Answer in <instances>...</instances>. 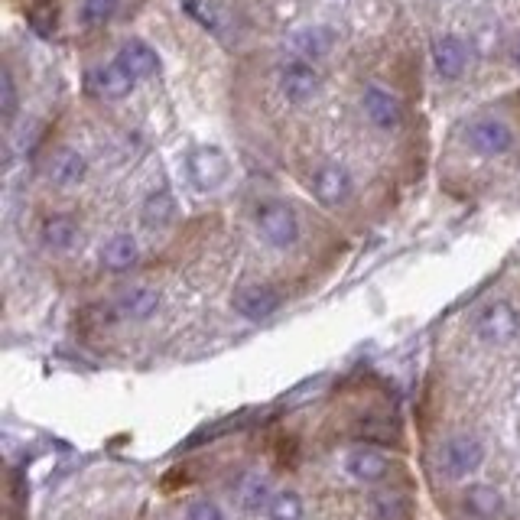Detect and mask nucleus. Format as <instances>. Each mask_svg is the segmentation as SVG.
<instances>
[{"instance_id": "obj_18", "label": "nucleus", "mask_w": 520, "mask_h": 520, "mask_svg": "<svg viewBox=\"0 0 520 520\" xmlns=\"http://www.w3.org/2000/svg\"><path fill=\"white\" fill-rule=\"evenodd\" d=\"M465 511L475 520H498L504 514V498L491 485H472L465 491Z\"/></svg>"}, {"instance_id": "obj_23", "label": "nucleus", "mask_w": 520, "mask_h": 520, "mask_svg": "<svg viewBox=\"0 0 520 520\" xmlns=\"http://www.w3.org/2000/svg\"><path fill=\"white\" fill-rule=\"evenodd\" d=\"M17 104H20L17 85H13L10 69H4L0 72V117H4V121H13V117H17Z\"/></svg>"}, {"instance_id": "obj_24", "label": "nucleus", "mask_w": 520, "mask_h": 520, "mask_svg": "<svg viewBox=\"0 0 520 520\" xmlns=\"http://www.w3.org/2000/svg\"><path fill=\"white\" fill-rule=\"evenodd\" d=\"M121 0H82V20L98 26V23H108L114 17V10Z\"/></svg>"}, {"instance_id": "obj_3", "label": "nucleus", "mask_w": 520, "mask_h": 520, "mask_svg": "<svg viewBox=\"0 0 520 520\" xmlns=\"http://www.w3.org/2000/svg\"><path fill=\"white\" fill-rule=\"evenodd\" d=\"M475 332H478L481 342H488V345H507V342H514L517 332H520V312L511 303H507V299L488 303L485 309L478 312Z\"/></svg>"}, {"instance_id": "obj_7", "label": "nucleus", "mask_w": 520, "mask_h": 520, "mask_svg": "<svg viewBox=\"0 0 520 520\" xmlns=\"http://www.w3.org/2000/svg\"><path fill=\"white\" fill-rule=\"evenodd\" d=\"M189 179L195 182V189L212 192L221 182L228 179V160L218 147H195L189 153Z\"/></svg>"}, {"instance_id": "obj_4", "label": "nucleus", "mask_w": 520, "mask_h": 520, "mask_svg": "<svg viewBox=\"0 0 520 520\" xmlns=\"http://www.w3.org/2000/svg\"><path fill=\"white\" fill-rule=\"evenodd\" d=\"M309 186H312V195L319 199V205H325V208L345 205V202L351 199V192H355V182H351V173H348L345 166H338V163L319 166L316 173H312Z\"/></svg>"}, {"instance_id": "obj_2", "label": "nucleus", "mask_w": 520, "mask_h": 520, "mask_svg": "<svg viewBox=\"0 0 520 520\" xmlns=\"http://www.w3.org/2000/svg\"><path fill=\"white\" fill-rule=\"evenodd\" d=\"M257 231L273 247H293L299 238V218L286 202H264L257 208Z\"/></svg>"}, {"instance_id": "obj_11", "label": "nucleus", "mask_w": 520, "mask_h": 520, "mask_svg": "<svg viewBox=\"0 0 520 520\" xmlns=\"http://www.w3.org/2000/svg\"><path fill=\"white\" fill-rule=\"evenodd\" d=\"M319 85H322V78H319V69H312V62L290 59L280 69V91H283V98L293 104L309 101L319 91Z\"/></svg>"}, {"instance_id": "obj_12", "label": "nucleus", "mask_w": 520, "mask_h": 520, "mask_svg": "<svg viewBox=\"0 0 520 520\" xmlns=\"http://www.w3.org/2000/svg\"><path fill=\"white\" fill-rule=\"evenodd\" d=\"M160 309V296H156V290H150V286H134V290L121 293L111 303V312L117 319H127V322H143L150 319L153 312Z\"/></svg>"}, {"instance_id": "obj_1", "label": "nucleus", "mask_w": 520, "mask_h": 520, "mask_svg": "<svg viewBox=\"0 0 520 520\" xmlns=\"http://www.w3.org/2000/svg\"><path fill=\"white\" fill-rule=\"evenodd\" d=\"M439 472L446 478H468L485 462V446L475 436H452L439 449Z\"/></svg>"}, {"instance_id": "obj_15", "label": "nucleus", "mask_w": 520, "mask_h": 520, "mask_svg": "<svg viewBox=\"0 0 520 520\" xmlns=\"http://www.w3.org/2000/svg\"><path fill=\"white\" fill-rule=\"evenodd\" d=\"M117 62H121L134 78H150V75H156V69H160V56H156V49L140 43V39H130V43L117 49Z\"/></svg>"}, {"instance_id": "obj_8", "label": "nucleus", "mask_w": 520, "mask_h": 520, "mask_svg": "<svg viewBox=\"0 0 520 520\" xmlns=\"http://www.w3.org/2000/svg\"><path fill=\"white\" fill-rule=\"evenodd\" d=\"M85 85H88V91L95 98H108V101H117V98H124V95H130V91H134V85H137V78L130 75L121 62H108V65H98V69H91L88 72V78H85Z\"/></svg>"}, {"instance_id": "obj_16", "label": "nucleus", "mask_w": 520, "mask_h": 520, "mask_svg": "<svg viewBox=\"0 0 520 520\" xmlns=\"http://www.w3.org/2000/svg\"><path fill=\"white\" fill-rule=\"evenodd\" d=\"M234 494H238L244 511H260V507H267L270 498H273L267 475L254 472V468H247V472H241L238 478H234Z\"/></svg>"}, {"instance_id": "obj_20", "label": "nucleus", "mask_w": 520, "mask_h": 520, "mask_svg": "<svg viewBox=\"0 0 520 520\" xmlns=\"http://www.w3.org/2000/svg\"><path fill=\"white\" fill-rule=\"evenodd\" d=\"M140 218L147 228H166L169 221L176 218V199L169 189H160V192H150L147 199H143V208H140Z\"/></svg>"}, {"instance_id": "obj_10", "label": "nucleus", "mask_w": 520, "mask_h": 520, "mask_svg": "<svg viewBox=\"0 0 520 520\" xmlns=\"http://www.w3.org/2000/svg\"><path fill=\"white\" fill-rule=\"evenodd\" d=\"M335 46V33L329 26H303L286 39V56L299 62H319L322 56H329Z\"/></svg>"}, {"instance_id": "obj_26", "label": "nucleus", "mask_w": 520, "mask_h": 520, "mask_svg": "<svg viewBox=\"0 0 520 520\" xmlns=\"http://www.w3.org/2000/svg\"><path fill=\"white\" fill-rule=\"evenodd\" d=\"M186 520H228L225 517V511H221V507L215 504V501H195L192 507H189V514H186Z\"/></svg>"}, {"instance_id": "obj_14", "label": "nucleus", "mask_w": 520, "mask_h": 520, "mask_svg": "<svg viewBox=\"0 0 520 520\" xmlns=\"http://www.w3.org/2000/svg\"><path fill=\"white\" fill-rule=\"evenodd\" d=\"M433 62L442 78H459L468 65V49L459 36H439L433 43Z\"/></svg>"}, {"instance_id": "obj_6", "label": "nucleus", "mask_w": 520, "mask_h": 520, "mask_svg": "<svg viewBox=\"0 0 520 520\" xmlns=\"http://www.w3.org/2000/svg\"><path fill=\"white\" fill-rule=\"evenodd\" d=\"M361 108L368 114V121L381 130H397L403 124V104L390 88L384 85H368L361 95Z\"/></svg>"}, {"instance_id": "obj_25", "label": "nucleus", "mask_w": 520, "mask_h": 520, "mask_svg": "<svg viewBox=\"0 0 520 520\" xmlns=\"http://www.w3.org/2000/svg\"><path fill=\"white\" fill-rule=\"evenodd\" d=\"M374 511L381 520H394V517H400L403 511H407V504H403L397 494H381V498L374 501Z\"/></svg>"}, {"instance_id": "obj_5", "label": "nucleus", "mask_w": 520, "mask_h": 520, "mask_svg": "<svg viewBox=\"0 0 520 520\" xmlns=\"http://www.w3.org/2000/svg\"><path fill=\"white\" fill-rule=\"evenodd\" d=\"M465 140L478 156H504L514 147V130L504 121H498V117H478V121L468 127Z\"/></svg>"}, {"instance_id": "obj_19", "label": "nucleus", "mask_w": 520, "mask_h": 520, "mask_svg": "<svg viewBox=\"0 0 520 520\" xmlns=\"http://www.w3.org/2000/svg\"><path fill=\"white\" fill-rule=\"evenodd\" d=\"M101 264L114 270V273H124L137 264V241L130 234H114V238L101 247Z\"/></svg>"}, {"instance_id": "obj_13", "label": "nucleus", "mask_w": 520, "mask_h": 520, "mask_svg": "<svg viewBox=\"0 0 520 520\" xmlns=\"http://www.w3.org/2000/svg\"><path fill=\"white\" fill-rule=\"evenodd\" d=\"M345 472L351 478H358V481H381L387 478L390 472V462H387V455L384 452H377L371 446H358V449H351L345 455Z\"/></svg>"}, {"instance_id": "obj_27", "label": "nucleus", "mask_w": 520, "mask_h": 520, "mask_svg": "<svg viewBox=\"0 0 520 520\" xmlns=\"http://www.w3.org/2000/svg\"><path fill=\"white\" fill-rule=\"evenodd\" d=\"M511 62H514V69L520 72V39H517V43L511 46Z\"/></svg>"}, {"instance_id": "obj_22", "label": "nucleus", "mask_w": 520, "mask_h": 520, "mask_svg": "<svg viewBox=\"0 0 520 520\" xmlns=\"http://www.w3.org/2000/svg\"><path fill=\"white\" fill-rule=\"evenodd\" d=\"M303 514H306V507L296 491H277L267 504L270 520H303Z\"/></svg>"}, {"instance_id": "obj_9", "label": "nucleus", "mask_w": 520, "mask_h": 520, "mask_svg": "<svg viewBox=\"0 0 520 520\" xmlns=\"http://www.w3.org/2000/svg\"><path fill=\"white\" fill-rule=\"evenodd\" d=\"M283 296L273 290L267 283H251V286H241L238 293H234V312L251 322H260V319H270L273 312L280 309Z\"/></svg>"}, {"instance_id": "obj_21", "label": "nucleus", "mask_w": 520, "mask_h": 520, "mask_svg": "<svg viewBox=\"0 0 520 520\" xmlns=\"http://www.w3.org/2000/svg\"><path fill=\"white\" fill-rule=\"evenodd\" d=\"M78 238V221L72 215H49L43 221V244L49 251H69Z\"/></svg>"}, {"instance_id": "obj_17", "label": "nucleus", "mask_w": 520, "mask_h": 520, "mask_svg": "<svg viewBox=\"0 0 520 520\" xmlns=\"http://www.w3.org/2000/svg\"><path fill=\"white\" fill-rule=\"evenodd\" d=\"M88 173V163H85V156L78 153V150H59L56 156L49 160V179L56 182V186H78V182L85 179Z\"/></svg>"}]
</instances>
